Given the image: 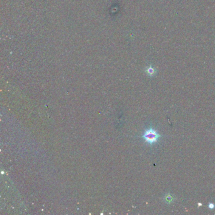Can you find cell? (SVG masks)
I'll list each match as a JSON object with an SVG mask.
<instances>
[{
  "label": "cell",
  "instance_id": "1",
  "mask_svg": "<svg viewBox=\"0 0 215 215\" xmlns=\"http://www.w3.org/2000/svg\"><path fill=\"white\" fill-rule=\"evenodd\" d=\"M143 138L145 141L150 145L155 143L158 141V139L160 137V135L158 132L153 128H150L145 131V133L143 135Z\"/></svg>",
  "mask_w": 215,
  "mask_h": 215
},
{
  "label": "cell",
  "instance_id": "2",
  "mask_svg": "<svg viewBox=\"0 0 215 215\" xmlns=\"http://www.w3.org/2000/svg\"><path fill=\"white\" fill-rule=\"evenodd\" d=\"M146 73L149 75V76H153L155 75L157 73V70L155 68L152 67L151 66H148L146 69Z\"/></svg>",
  "mask_w": 215,
  "mask_h": 215
},
{
  "label": "cell",
  "instance_id": "3",
  "mask_svg": "<svg viewBox=\"0 0 215 215\" xmlns=\"http://www.w3.org/2000/svg\"><path fill=\"white\" fill-rule=\"evenodd\" d=\"M174 198L173 197V196L172 195H170V194H167L164 197V201L168 204L171 203L172 201H174Z\"/></svg>",
  "mask_w": 215,
  "mask_h": 215
},
{
  "label": "cell",
  "instance_id": "4",
  "mask_svg": "<svg viewBox=\"0 0 215 215\" xmlns=\"http://www.w3.org/2000/svg\"><path fill=\"white\" fill-rule=\"evenodd\" d=\"M208 208H209V209H213L215 208L214 204H213V203H212V202H210V203H209V205H208Z\"/></svg>",
  "mask_w": 215,
  "mask_h": 215
},
{
  "label": "cell",
  "instance_id": "5",
  "mask_svg": "<svg viewBox=\"0 0 215 215\" xmlns=\"http://www.w3.org/2000/svg\"><path fill=\"white\" fill-rule=\"evenodd\" d=\"M198 205H199V206H201V203H199V204H198Z\"/></svg>",
  "mask_w": 215,
  "mask_h": 215
}]
</instances>
